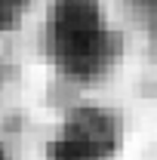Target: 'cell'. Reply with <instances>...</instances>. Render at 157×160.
I'll return each mask as SVG.
<instances>
[{
    "instance_id": "cell-1",
    "label": "cell",
    "mask_w": 157,
    "mask_h": 160,
    "mask_svg": "<svg viewBox=\"0 0 157 160\" xmlns=\"http://www.w3.org/2000/svg\"><path fill=\"white\" fill-rule=\"evenodd\" d=\"M46 46L62 74L77 80L99 77L117 52L96 0H56L46 25Z\"/></svg>"
},
{
    "instance_id": "cell-2",
    "label": "cell",
    "mask_w": 157,
    "mask_h": 160,
    "mask_svg": "<svg viewBox=\"0 0 157 160\" xmlns=\"http://www.w3.org/2000/svg\"><path fill=\"white\" fill-rule=\"evenodd\" d=\"M114 148V123L99 111H80L53 142V160H105Z\"/></svg>"
},
{
    "instance_id": "cell-3",
    "label": "cell",
    "mask_w": 157,
    "mask_h": 160,
    "mask_svg": "<svg viewBox=\"0 0 157 160\" xmlns=\"http://www.w3.org/2000/svg\"><path fill=\"white\" fill-rule=\"evenodd\" d=\"M22 6H25V0H0V31H6L22 16Z\"/></svg>"
},
{
    "instance_id": "cell-4",
    "label": "cell",
    "mask_w": 157,
    "mask_h": 160,
    "mask_svg": "<svg viewBox=\"0 0 157 160\" xmlns=\"http://www.w3.org/2000/svg\"><path fill=\"white\" fill-rule=\"evenodd\" d=\"M0 160H3V151H0Z\"/></svg>"
}]
</instances>
